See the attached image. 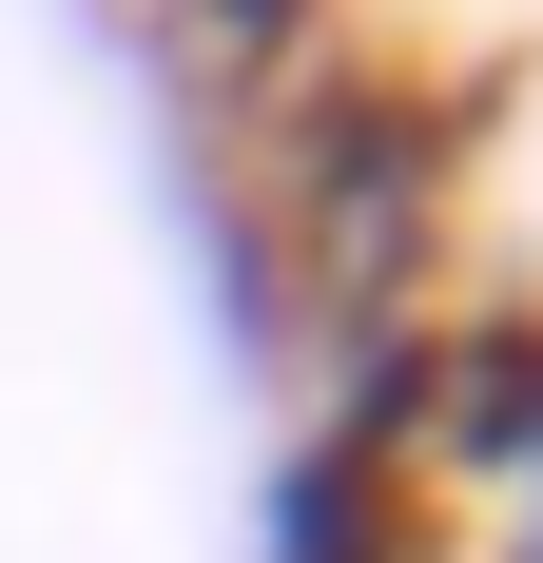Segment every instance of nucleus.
Wrapping results in <instances>:
<instances>
[{"instance_id":"f03ea898","label":"nucleus","mask_w":543,"mask_h":563,"mask_svg":"<svg viewBox=\"0 0 543 563\" xmlns=\"http://www.w3.org/2000/svg\"><path fill=\"white\" fill-rule=\"evenodd\" d=\"M98 20V58L136 78V136H195V156H233L272 98H311L330 58L369 40L388 0H78Z\"/></svg>"},{"instance_id":"7ed1b4c3","label":"nucleus","mask_w":543,"mask_h":563,"mask_svg":"<svg viewBox=\"0 0 543 563\" xmlns=\"http://www.w3.org/2000/svg\"><path fill=\"white\" fill-rule=\"evenodd\" d=\"M233 563H446L428 486L388 466V428H350V408H272V448H253V525H233Z\"/></svg>"},{"instance_id":"f257e3e1","label":"nucleus","mask_w":543,"mask_h":563,"mask_svg":"<svg viewBox=\"0 0 543 563\" xmlns=\"http://www.w3.org/2000/svg\"><path fill=\"white\" fill-rule=\"evenodd\" d=\"M486 136H505V98L466 58H428L408 20H369L311 98H272L253 136H233L272 253H291V311H311V369L369 350V331H408V311L486 253V214H466V195H486Z\"/></svg>"}]
</instances>
